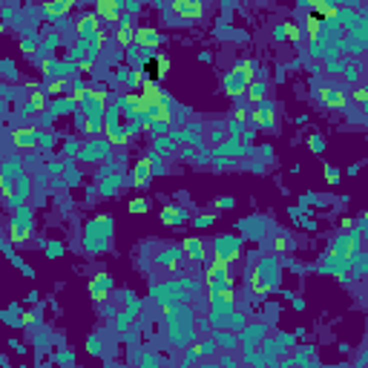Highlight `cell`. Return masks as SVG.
I'll list each match as a JSON object with an SVG mask.
<instances>
[{
	"mask_svg": "<svg viewBox=\"0 0 368 368\" xmlns=\"http://www.w3.org/2000/svg\"><path fill=\"white\" fill-rule=\"evenodd\" d=\"M253 60H239L236 64V69H230V75L224 78V90H228V95H239L242 90H248L253 84Z\"/></svg>",
	"mask_w": 368,
	"mask_h": 368,
	"instance_id": "1",
	"label": "cell"
},
{
	"mask_svg": "<svg viewBox=\"0 0 368 368\" xmlns=\"http://www.w3.org/2000/svg\"><path fill=\"white\" fill-rule=\"evenodd\" d=\"M172 12L182 14L184 20H202L204 3H198V0H176V3H172Z\"/></svg>",
	"mask_w": 368,
	"mask_h": 368,
	"instance_id": "2",
	"label": "cell"
},
{
	"mask_svg": "<svg viewBox=\"0 0 368 368\" xmlns=\"http://www.w3.org/2000/svg\"><path fill=\"white\" fill-rule=\"evenodd\" d=\"M316 95H320V101L325 104L328 110H345V101H348V98H345V92L342 90H334V86H322Z\"/></svg>",
	"mask_w": 368,
	"mask_h": 368,
	"instance_id": "3",
	"label": "cell"
},
{
	"mask_svg": "<svg viewBox=\"0 0 368 368\" xmlns=\"http://www.w3.org/2000/svg\"><path fill=\"white\" fill-rule=\"evenodd\" d=\"M136 44L147 46V49H156V46H161V32L156 29V26H138L136 29Z\"/></svg>",
	"mask_w": 368,
	"mask_h": 368,
	"instance_id": "4",
	"label": "cell"
},
{
	"mask_svg": "<svg viewBox=\"0 0 368 368\" xmlns=\"http://www.w3.org/2000/svg\"><path fill=\"white\" fill-rule=\"evenodd\" d=\"M310 14L320 18V20H336L340 18V6H334L328 0H314L310 3Z\"/></svg>",
	"mask_w": 368,
	"mask_h": 368,
	"instance_id": "5",
	"label": "cell"
},
{
	"mask_svg": "<svg viewBox=\"0 0 368 368\" xmlns=\"http://www.w3.org/2000/svg\"><path fill=\"white\" fill-rule=\"evenodd\" d=\"M170 121H172V106H170V101L158 104V106L152 110V115H150V124L156 126V130H164Z\"/></svg>",
	"mask_w": 368,
	"mask_h": 368,
	"instance_id": "6",
	"label": "cell"
},
{
	"mask_svg": "<svg viewBox=\"0 0 368 368\" xmlns=\"http://www.w3.org/2000/svg\"><path fill=\"white\" fill-rule=\"evenodd\" d=\"M118 12H121V6H118L115 0H98L92 14H95L98 20H110V23H112L115 18H118Z\"/></svg>",
	"mask_w": 368,
	"mask_h": 368,
	"instance_id": "7",
	"label": "cell"
},
{
	"mask_svg": "<svg viewBox=\"0 0 368 368\" xmlns=\"http://www.w3.org/2000/svg\"><path fill=\"white\" fill-rule=\"evenodd\" d=\"M150 176H152V158H141L136 164V170H132V182H136V187H147Z\"/></svg>",
	"mask_w": 368,
	"mask_h": 368,
	"instance_id": "8",
	"label": "cell"
},
{
	"mask_svg": "<svg viewBox=\"0 0 368 368\" xmlns=\"http://www.w3.org/2000/svg\"><path fill=\"white\" fill-rule=\"evenodd\" d=\"M75 29H78V34H80V38H86V40H90L92 34H98V32H101V20H98L95 14H84V18L78 20V26H75Z\"/></svg>",
	"mask_w": 368,
	"mask_h": 368,
	"instance_id": "9",
	"label": "cell"
},
{
	"mask_svg": "<svg viewBox=\"0 0 368 368\" xmlns=\"http://www.w3.org/2000/svg\"><path fill=\"white\" fill-rule=\"evenodd\" d=\"M250 121L256 126H262V130H270V126H276V115L268 110V106H262V110H253Z\"/></svg>",
	"mask_w": 368,
	"mask_h": 368,
	"instance_id": "10",
	"label": "cell"
},
{
	"mask_svg": "<svg viewBox=\"0 0 368 368\" xmlns=\"http://www.w3.org/2000/svg\"><path fill=\"white\" fill-rule=\"evenodd\" d=\"M161 222L164 224H184L187 213H184V207H164L161 210Z\"/></svg>",
	"mask_w": 368,
	"mask_h": 368,
	"instance_id": "11",
	"label": "cell"
},
{
	"mask_svg": "<svg viewBox=\"0 0 368 368\" xmlns=\"http://www.w3.org/2000/svg\"><path fill=\"white\" fill-rule=\"evenodd\" d=\"M106 288H110V279H106V276H95V279H92L90 282V294H92V299H98V302H101L104 296H106Z\"/></svg>",
	"mask_w": 368,
	"mask_h": 368,
	"instance_id": "12",
	"label": "cell"
},
{
	"mask_svg": "<svg viewBox=\"0 0 368 368\" xmlns=\"http://www.w3.org/2000/svg\"><path fill=\"white\" fill-rule=\"evenodd\" d=\"M115 38H118V44H121V46H132V44H136V29H132V23H124V26L118 29Z\"/></svg>",
	"mask_w": 368,
	"mask_h": 368,
	"instance_id": "13",
	"label": "cell"
},
{
	"mask_svg": "<svg viewBox=\"0 0 368 368\" xmlns=\"http://www.w3.org/2000/svg\"><path fill=\"white\" fill-rule=\"evenodd\" d=\"M320 29H322V20L310 14V18H308V26H305V34H308L310 44H316V40H320Z\"/></svg>",
	"mask_w": 368,
	"mask_h": 368,
	"instance_id": "14",
	"label": "cell"
},
{
	"mask_svg": "<svg viewBox=\"0 0 368 368\" xmlns=\"http://www.w3.org/2000/svg\"><path fill=\"white\" fill-rule=\"evenodd\" d=\"M184 253H187V259L198 262V259H202V242H198V239H187V242H184Z\"/></svg>",
	"mask_w": 368,
	"mask_h": 368,
	"instance_id": "15",
	"label": "cell"
},
{
	"mask_svg": "<svg viewBox=\"0 0 368 368\" xmlns=\"http://www.w3.org/2000/svg\"><path fill=\"white\" fill-rule=\"evenodd\" d=\"M46 106V92H32L29 95V112H44Z\"/></svg>",
	"mask_w": 368,
	"mask_h": 368,
	"instance_id": "16",
	"label": "cell"
},
{
	"mask_svg": "<svg viewBox=\"0 0 368 368\" xmlns=\"http://www.w3.org/2000/svg\"><path fill=\"white\" fill-rule=\"evenodd\" d=\"M75 6V0H64V3H46L44 12L46 14H64V12H69Z\"/></svg>",
	"mask_w": 368,
	"mask_h": 368,
	"instance_id": "17",
	"label": "cell"
},
{
	"mask_svg": "<svg viewBox=\"0 0 368 368\" xmlns=\"http://www.w3.org/2000/svg\"><path fill=\"white\" fill-rule=\"evenodd\" d=\"M167 72H170V58L158 55V58H156V78L164 80V78H167Z\"/></svg>",
	"mask_w": 368,
	"mask_h": 368,
	"instance_id": "18",
	"label": "cell"
},
{
	"mask_svg": "<svg viewBox=\"0 0 368 368\" xmlns=\"http://www.w3.org/2000/svg\"><path fill=\"white\" fill-rule=\"evenodd\" d=\"M210 296L218 299V302H233V285H224V288H213Z\"/></svg>",
	"mask_w": 368,
	"mask_h": 368,
	"instance_id": "19",
	"label": "cell"
},
{
	"mask_svg": "<svg viewBox=\"0 0 368 368\" xmlns=\"http://www.w3.org/2000/svg\"><path fill=\"white\" fill-rule=\"evenodd\" d=\"M9 239L20 244V242H26V239H29V230H26V228H20V224H12V233H9Z\"/></svg>",
	"mask_w": 368,
	"mask_h": 368,
	"instance_id": "20",
	"label": "cell"
},
{
	"mask_svg": "<svg viewBox=\"0 0 368 368\" xmlns=\"http://www.w3.org/2000/svg\"><path fill=\"white\" fill-rule=\"evenodd\" d=\"M147 210H150L147 198H136V202H130V213H136V216H138V213H147Z\"/></svg>",
	"mask_w": 368,
	"mask_h": 368,
	"instance_id": "21",
	"label": "cell"
},
{
	"mask_svg": "<svg viewBox=\"0 0 368 368\" xmlns=\"http://www.w3.org/2000/svg\"><path fill=\"white\" fill-rule=\"evenodd\" d=\"M184 253H178V250H167V256H164V264L170 268V270H176L178 268V259H182Z\"/></svg>",
	"mask_w": 368,
	"mask_h": 368,
	"instance_id": "22",
	"label": "cell"
},
{
	"mask_svg": "<svg viewBox=\"0 0 368 368\" xmlns=\"http://www.w3.org/2000/svg\"><path fill=\"white\" fill-rule=\"evenodd\" d=\"M285 38L290 44H299V26L296 23H285Z\"/></svg>",
	"mask_w": 368,
	"mask_h": 368,
	"instance_id": "23",
	"label": "cell"
},
{
	"mask_svg": "<svg viewBox=\"0 0 368 368\" xmlns=\"http://www.w3.org/2000/svg\"><path fill=\"white\" fill-rule=\"evenodd\" d=\"M248 92H250V101H264V86L262 84H250Z\"/></svg>",
	"mask_w": 368,
	"mask_h": 368,
	"instance_id": "24",
	"label": "cell"
},
{
	"mask_svg": "<svg viewBox=\"0 0 368 368\" xmlns=\"http://www.w3.org/2000/svg\"><path fill=\"white\" fill-rule=\"evenodd\" d=\"M354 101L360 104V106H366V101H368V90H366V86H356V90H354Z\"/></svg>",
	"mask_w": 368,
	"mask_h": 368,
	"instance_id": "25",
	"label": "cell"
},
{
	"mask_svg": "<svg viewBox=\"0 0 368 368\" xmlns=\"http://www.w3.org/2000/svg\"><path fill=\"white\" fill-rule=\"evenodd\" d=\"M310 150H314V152H322V150H325V141H322L320 136H310Z\"/></svg>",
	"mask_w": 368,
	"mask_h": 368,
	"instance_id": "26",
	"label": "cell"
},
{
	"mask_svg": "<svg viewBox=\"0 0 368 368\" xmlns=\"http://www.w3.org/2000/svg\"><path fill=\"white\" fill-rule=\"evenodd\" d=\"M90 98H92V101H98V104H104V101H106V92H104V90H92Z\"/></svg>",
	"mask_w": 368,
	"mask_h": 368,
	"instance_id": "27",
	"label": "cell"
},
{
	"mask_svg": "<svg viewBox=\"0 0 368 368\" xmlns=\"http://www.w3.org/2000/svg\"><path fill=\"white\" fill-rule=\"evenodd\" d=\"M84 98H86V90H84V86H78V90L72 92V101H75V104H80Z\"/></svg>",
	"mask_w": 368,
	"mask_h": 368,
	"instance_id": "28",
	"label": "cell"
},
{
	"mask_svg": "<svg viewBox=\"0 0 368 368\" xmlns=\"http://www.w3.org/2000/svg\"><path fill=\"white\" fill-rule=\"evenodd\" d=\"M18 144H32V132H18Z\"/></svg>",
	"mask_w": 368,
	"mask_h": 368,
	"instance_id": "29",
	"label": "cell"
},
{
	"mask_svg": "<svg viewBox=\"0 0 368 368\" xmlns=\"http://www.w3.org/2000/svg\"><path fill=\"white\" fill-rule=\"evenodd\" d=\"M218 207H222V210H228V207H233V198H228V196H222V198H218Z\"/></svg>",
	"mask_w": 368,
	"mask_h": 368,
	"instance_id": "30",
	"label": "cell"
},
{
	"mask_svg": "<svg viewBox=\"0 0 368 368\" xmlns=\"http://www.w3.org/2000/svg\"><path fill=\"white\" fill-rule=\"evenodd\" d=\"M210 222H213V218H207V216H202V218H196V224H198V228H207V224H210Z\"/></svg>",
	"mask_w": 368,
	"mask_h": 368,
	"instance_id": "31",
	"label": "cell"
}]
</instances>
